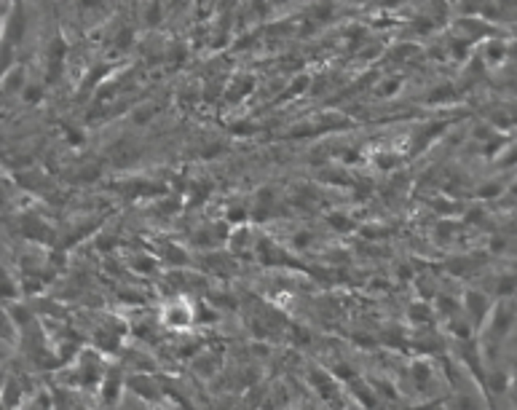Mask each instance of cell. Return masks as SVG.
<instances>
[{
    "label": "cell",
    "mask_w": 517,
    "mask_h": 410,
    "mask_svg": "<svg viewBox=\"0 0 517 410\" xmlns=\"http://www.w3.org/2000/svg\"><path fill=\"white\" fill-rule=\"evenodd\" d=\"M131 268L140 271V274H150V271H156V258H150V255H137V258L131 261Z\"/></svg>",
    "instance_id": "12"
},
{
    "label": "cell",
    "mask_w": 517,
    "mask_h": 410,
    "mask_svg": "<svg viewBox=\"0 0 517 410\" xmlns=\"http://www.w3.org/2000/svg\"><path fill=\"white\" fill-rule=\"evenodd\" d=\"M115 43H118V49H129V43H131V30H129V27H124V30L118 33V40H115Z\"/></svg>",
    "instance_id": "27"
},
{
    "label": "cell",
    "mask_w": 517,
    "mask_h": 410,
    "mask_svg": "<svg viewBox=\"0 0 517 410\" xmlns=\"http://www.w3.org/2000/svg\"><path fill=\"white\" fill-rule=\"evenodd\" d=\"M413 375H416V381H418V386H426V381H429V368H426L424 362H416L413 365Z\"/></svg>",
    "instance_id": "18"
},
{
    "label": "cell",
    "mask_w": 517,
    "mask_h": 410,
    "mask_svg": "<svg viewBox=\"0 0 517 410\" xmlns=\"http://www.w3.org/2000/svg\"><path fill=\"white\" fill-rule=\"evenodd\" d=\"M108 247H115V239H113V236H105V239H99V249H102V252H108Z\"/></svg>",
    "instance_id": "36"
},
{
    "label": "cell",
    "mask_w": 517,
    "mask_h": 410,
    "mask_svg": "<svg viewBox=\"0 0 517 410\" xmlns=\"http://www.w3.org/2000/svg\"><path fill=\"white\" fill-rule=\"evenodd\" d=\"M22 30H24V17H22V14H11L8 24H6V38H8V43H17L19 38H22Z\"/></svg>",
    "instance_id": "8"
},
{
    "label": "cell",
    "mask_w": 517,
    "mask_h": 410,
    "mask_svg": "<svg viewBox=\"0 0 517 410\" xmlns=\"http://www.w3.org/2000/svg\"><path fill=\"white\" fill-rule=\"evenodd\" d=\"M3 298H17V290H14V281L11 277H3Z\"/></svg>",
    "instance_id": "26"
},
{
    "label": "cell",
    "mask_w": 517,
    "mask_h": 410,
    "mask_svg": "<svg viewBox=\"0 0 517 410\" xmlns=\"http://www.w3.org/2000/svg\"><path fill=\"white\" fill-rule=\"evenodd\" d=\"M463 311L469 317V325H480L482 319L488 317V311H491V300L485 298L482 293H477V290H469L463 295Z\"/></svg>",
    "instance_id": "1"
},
{
    "label": "cell",
    "mask_w": 517,
    "mask_h": 410,
    "mask_svg": "<svg viewBox=\"0 0 517 410\" xmlns=\"http://www.w3.org/2000/svg\"><path fill=\"white\" fill-rule=\"evenodd\" d=\"M228 220H231V223H244V220H247V212L233 206V209H228Z\"/></svg>",
    "instance_id": "28"
},
{
    "label": "cell",
    "mask_w": 517,
    "mask_h": 410,
    "mask_svg": "<svg viewBox=\"0 0 517 410\" xmlns=\"http://www.w3.org/2000/svg\"><path fill=\"white\" fill-rule=\"evenodd\" d=\"M126 386H129L131 392L134 394H140L142 400H148V402H153L156 397H158V384H156V378H150V375H142V373H137V375H131L129 381H126Z\"/></svg>",
    "instance_id": "4"
},
{
    "label": "cell",
    "mask_w": 517,
    "mask_h": 410,
    "mask_svg": "<svg viewBox=\"0 0 517 410\" xmlns=\"http://www.w3.org/2000/svg\"><path fill=\"white\" fill-rule=\"evenodd\" d=\"M512 309L509 306H499L496 311H493V317H491V338H504L507 333H509V325H512Z\"/></svg>",
    "instance_id": "6"
},
{
    "label": "cell",
    "mask_w": 517,
    "mask_h": 410,
    "mask_svg": "<svg viewBox=\"0 0 517 410\" xmlns=\"http://www.w3.org/2000/svg\"><path fill=\"white\" fill-rule=\"evenodd\" d=\"M397 89H400V81H388V83H384L381 94H394Z\"/></svg>",
    "instance_id": "35"
},
{
    "label": "cell",
    "mask_w": 517,
    "mask_h": 410,
    "mask_svg": "<svg viewBox=\"0 0 517 410\" xmlns=\"http://www.w3.org/2000/svg\"><path fill=\"white\" fill-rule=\"evenodd\" d=\"M504 54H507L504 43H491V46L485 49V56H488V62H501V59H504Z\"/></svg>",
    "instance_id": "15"
},
{
    "label": "cell",
    "mask_w": 517,
    "mask_h": 410,
    "mask_svg": "<svg viewBox=\"0 0 517 410\" xmlns=\"http://www.w3.org/2000/svg\"><path fill=\"white\" fill-rule=\"evenodd\" d=\"M410 319H413V322H418V325H426V322L432 319V306H429L426 300L413 303V306H410Z\"/></svg>",
    "instance_id": "9"
},
{
    "label": "cell",
    "mask_w": 517,
    "mask_h": 410,
    "mask_svg": "<svg viewBox=\"0 0 517 410\" xmlns=\"http://www.w3.org/2000/svg\"><path fill=\"white\" fill-rule=\"evenodd\" d=\"M314 11H319V14H316L319 19H330V17H333V6H330V3H327V6H325V3H319V6H314Z\"/></svg>",
    "instance_id": "30"
},
{
    "label": "cell",
    "mask_w": 517,
    "mask_h": 410,
    "mask_svg": "<svg viewBox=\"0 0 517 410\" xmlns=\"http://www.w3.org/2000/svg\"><path fill=\"white\" fill-rule=\"evenodd\" d=\"M496 193H501V186H496V183H488L485 188H480V190H477V196H480V199H491V196H496Z\"/></svg>",
    "instance_id": "25"
},
{
    "label": "cell",
    "mask_w": 517,
    "mask_h": 410,
    "mask_svg": "<svg viewBox=\"0 0 517 410\" xmlns=\"http://www.w3.org/2000/svg\"><path fill=\"white\" fill-rule=\"evenodd\" d=\"M150 115H156V105H150V108H142V110H137V113H134V121H137V124H148Z\"/></svg>",
    "instance_id": "24"
},
{
    "label": "cell",
    "mask_w": 517,
    "mask_h": 410,
    "mask_svg": "<svg viewBox=\"0 0 517 410\" xmlns=\"http://www.w3.org/2000/svg\"><path fill=\"white\" fill-rule=\"evenodd\" d=\"M22 94H24V99H27V102H38V99H40V94H43V89H40V86H33V83H27Z\"/></svg>",
    "instance_id": "22"
},
{
    "label": "cell",
    "mask_w": 517,
    "mask_h": 410,
    "mask_svg": "<svg viewBox=\"0 0 517 410\" xmlns=\"http://www.w3.org/2000/svg\"><path fill=\"white\" fill-rule=\"evenodd\" d=\"M327 223L333 225L335 231H351L354 228V220H351L349 215H340V212H330L327 215Z\"/></svg>",
    "instance_id": "11"
},
{
    "label": "cell",
    "mask_w": 517,
    "mask_h": 410,
    "mask_svg": "<svg viewBox=\"0 0 517 410\" xmlns=\"http://www.w3.org/2000/svg\"><path fill=\"white\" fill-rule=\"evenodd\" d=\"M309 89V75H300L295 83L290 86V92H287V97H293V94H300V92H306Z\"/></svg>",
    "instance_id": "21"
},
{
    "label": "cell",
    "mask_w": 517,
    "mask_h": 410,
    "mask_svg": "<svg viewBox=\"0 0 517 410\" xmlns=\"http://www.w3.org/2000/svg\"><path fill=\"white\" fill-rule=\"evenodd\" d=\"M515 287H517L515 277H504V279H499V284H496V293H499V295H512Z\"/></svg>",
    "instance_id": "16"
},
{
    "label": "cell",
    "mask_w": 517,
    "mask_h": 410,
    "mask_svg": "<svg viewBox=\"0 0 517 410\" xmlns=\"http://www.w3.org/2000/svg\"><path fill=\"white\" fill-rule=\"evenodd\" d=\"M164 322H167L169 327H188L190 322H193V314H190V309L185 306L183 300L180 303H172L167 311H164Z\"/></svg>",
    "instance_id": "5"
},
{
    "label": "cell",
    "mask_w": 517,
    "mask_h": 410,
    "mask_svg": "<svg viewBox=\"0 0 517 410\" xmlns=\"http://www.w3.org/2000/svg\"><path fill=\"white\" fill-rule=\"evenodd\" d=\"M118 343H121V336H115L110 330H97V336H94V346L102 354H113L118 349Z\"/></svg>",
    "instance_id": "7"
},
{
    "label": "cell",
    "mask_w": 517,
    "mask_h": 410,
    "mask_svg": "<svg viewBox=\"0 0 517 410\" xmlns=\"http://www.w3.org/2000/svg\"><path fill=\"white\" fill-rule=\"evenodd\" d=\"M450 236H453V223L443 220V223L437 225V239H440V242H448Z\"/></svg>",
    "instance_id": "20"
},
{
    "label": "cell",
    "mask_w": 517,
    "mask_h": 410,
    "mask_svg": "<svg viewBox=\"0 0 517 410\" xmlns=\"http://www.w3.org/2000/svg\"><path fill=\"white\" fill-rule=\"evenodd\" d=\"M99 177V167H86L81 172V180H97Z\"/></svg>",
    "instance_id": "32"
},
{
    "label": "cell",
    "mask_w": 517,
    "mask_h": 410,
    "mask_svg": "<svg viewBox=\"0 0 517 410\" xmlns=\"http://www.w3.org/2000/svg\"><path fill=\"white\" fill-rule=\"evenodd\" d=\"M22 83H24V78H22V67H17L14 73L8 75V81L3 83V92H6V94L17 92V89H22Z\"/></svg>",
    "instance_id": "14"
},
{
    "label": "cell",
    "mask_w": 517,
    "mask_h": 410,
    "mask_svg": "<svg viewBox=\"0 0 517 410\" xmlns=\"http://www.w3.org/2000/svg\"><path fill=\"white\" fill-rule=\"evenodd\" d=\"M309 242H311V233H306V231H300V233H295V239H293V244H295L297 249L309 247Z\"/></svg>",
    "instance_id": "29"
},
{
    "label": "cell",
    "mask_w": 517,
    "mask_h": 410,
    "mask_svg": "<svg viewBox=\"0 0 517 410\" xmlns=\"http://www.w3.org/2000/svg\"><path fill=\"white\" fill-rule=\"evenodd\" d=\"M161 11H164V8H161V3H150V6H148V14H145V22H148L150 27L161 22Z\"/></svg>",
    "instance_id": "17"
},
{
    "label": "cell",
    "mask_w": 517,
    "mask_h": 410,
    "mask_svg": "<svg viewBox=\"0 0 517 410\" xmlns=\"http://www.w3.org/2000/svg\"><path fill=\"white\" fill-rule=\"evenodd\" d=\"M8 65H11V43L6 40V43H3V70H6Z\"/></svg>",
    "instance_id": "34"
},
{
    "label": "cell",
    "mask_w": 517,
    "mask_h": 410,
    "mask_svg": "<svg viewBox=\"0 0 517 410\" xmlns=\"http://www.w3.org/2000/svg\"><path fill=\"white\" fill-rule=\"evenodd\" d=\"M19 394H22V392H19L17 381H14V378H8V381H6V389H3V400H6V402L14 408V405L19 402Z\"/></svg>",
    "instance_id": "13"
},
{
    "label": "cell",
    "mask_w": 517,
    "mask_h": 410,
    "mask_svg": "<svg viewBox=\"0 0 517 410\" xmlns=\"http://www.w3.org/2000/svg\"><path fill=\"white\" fill-rule=\"evenodd\" d=\"M164 258H167L169 265H188V263H190L183 247H174V244H167V247H164Z\"/></svg>",
    "instance_id": "10"
},
{
    "label": "cell",
    "mask_w": 517,
    "mask_h": 410,
    "mask_svg": "<svg viewBox=\"0 0 517 410\" xmlns=\"http://www.w3.org/2000/svg\"><path fill=\"white\" fill-rule=\"evenodd\" d=\"M375 164H378L381 169H391L394 164H397V158L388 156V153H378V156H375Z\"/></svg>",
    "instance_id": "23"
},
{
    "label": "cell",
    "mask_w": 517,
    "mask_h": 410,
    "mask_svg": "<svg viewBox=\"0 0 517 410\" xmlns=\"http://www.w3.org/2000/svg\"><path fill=\"white\" fill-rule=\"evenodd\" d=\"M231 131H233V134H244V137H247V134H252V131H255V126H252V124H236Z\"/></svg>",
    "instance_id": "33"
},
{
    "label": "cell",
    "mask_w": 517,
    "mask_h": 410,
    "mask_svg": "<svg viewBox=\"0 0 517 410\" xmlns=\"http://www.w3.org/2000/svg\"><path fill=\"white\" fill-rule=\"evenodd\" d=\"M137 156H140V150L134 148L129 140H118V142H113L110 148H108V158H110L113 164H118V167H129V164H134Z\"/></svg>",
    "instance_id": "3"
},
{
    "label": "cell",
    "mask_w": 517,
    "mask_h": 410,
    "mask_svg": "<svg viewBox=\"0 0 517 410\" xmlns=\"http://www.w3.org/2000/svg\"><path fill=\"white\" fill-rule=\"evenodd\" d=\"M65 51H67V46H65V40H62V38H54V43H51V51H49V56H51L54 62H59V59L65 56Z\"/></svg>",
    "instance_id": "19"
},
{
    "label": "cell",
    "mask_w": 517,
    "mask_h": 410,
    "mask_svg": "<svg viewBox=\"0 0 517 410\" xmlns=\"http://www.w3.org/2000/svg\"><path fill=\"white\" fill-rule=\"evenodd\" d=\"M448 94H453V89H450V86H445V89H437V92H432V94H429V99H432V102H443V97H448Z\"/></svg>",
    "instance_id": "31"
},
{
    "label": "cell",
    "mask_w": 517,
    "mask_h": 410,
    "mask_svg": "<svg viewBox=\"0 0 517 410\" xmlns=\"http://www.w3.org/2000/svg\"><path fill=\"white\" fill-rule=\"evenodd\" d=\"M124 378H121V370H108L105 373V381L99 384V400L105 402V405H113V402H118V397H121V389H124Z\"/></svg>",
    "instance_id": "2"
}]
</instances>
